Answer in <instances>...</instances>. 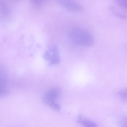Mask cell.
Instances as JSON below:
<instances>
[{
    "label": "cell",
    "mask_w": 127,
    "mask_h": 127,
    "mask_svg": "<svg viewBox=\"0 0 127 127\" xmlns=\"http://www.w3.org/2000/svg\"><path fill=\"white\" fill-rule=\"evenodd\" d=\"M68 37L70 41L81 46H90L94 44V37L92 34L84 28L74 27L69 31Z\"/></svg>",
    "instance_id": "1"
},
{
    "label": "cell",
    "mask_w": 127,
    "mask_h": 127,
    "mask_svg": "<svg viewBox=\"0 0 127 127\" xmlns=\"http://www.w3.org/2000/svg\"><path fill=\"white\" fill-rule=\"evenodd\" d=\"M43 57L50 65L59 63L60 62V57L57 46L55 45L51 46L44 53Z\"/></svg>",
    "instance_id": "2"
},
{
    "label": "cell",
    "mask_w": 127,
    "mask_h": 127,
    "mask_svg": "<svg viewBox=\"0 0 127 127\" xmlns=\"http://www.w3.org/2000/svg\"><path fill=\"white\" fill-rule=\"evenodd\" d=\"M62 92L61 88L59 87H54L46 92L43 97L44 103L50 106L51 104L55 103L60 97Z\"/></svg>",
    "instance_id": "3"
},
{
    "label": "cell",
    "mask_w": 127,
    "mask_h": 127,
    "mask_svg": "<svg viewBox=\"0 0 127 127\" xmlns=\"http://www.w3.org/2000/svg\"><path fill=\"white\" fill-rule=\"evenodd\" d=\"M58 4L64 8L74 12H79L83 10V7L77 2L70 0H58Z\"/></svg>",
    "instance_id": "4"
},
{
    "label": "cell",
    "mask_w": 127,
    "mask_h": 127,
    "mask_svg": "<svg viewBox=\"0 0 127 127\" xmlns=\"http://www.w3.org/2000/svg\"><path fill=\"white\" fill-rule=\"evenodd\" d=\"M77 121L84 127H97L95 122L89 119L84 118L82 116L78 117Z\"/></svg>",
    "instance_id": "5"
},
{
    "label": "cell",
    "mask_w": 127,
    "mask_h": 127,
    "mask_svg": "<svg viewBox=\"0 0 127 127\" xmlns=\"http://www.w3.org/2000/svg\"><path fill=\"white\" fill-rule=\"evenodd\" d=\"M110 9L112 12L113 13V14L118 18L122 19H125L127 18V16L126 14L119 11L118 10L116 9V8H115L114 7H111Z\"/></svg>",
    "instance_id": "6"
},
{
    "label": "cell",
    "mask_w": 127,
    "mask_h": 127,
    "mask_svg": "<svg viewBox=\"0 0 127 127\" xmlns=\"http://www.w3.org/2000/svg\"><path fill=\"white\" fill-rule=\"evenodd\" d=\"M118 95L121 100L125 102H127V88L124 89L119 91Z\"/></svg>",
    "instance_id": "7"
},
{
    "label": "cell",
    "mask_w": 127,
    "mask_h": 127,
    "mask_svg": "<svg viewBox=\"0 0 127 127\" xmlns=\"http://www.w3.org/2000/svg\"><path fill=\"white\" fill-rule=\"evenodd\" d=\"M115 2L120 7L127 9V0H117Z\"/></svg>",
    "instance_id": "8"
},
{
    "label": "cell",
    "mask_w": 127,
    "mask_h": 127,
    "mask_svg": "<svg viewBox=\"0 0 127 127\" xmlns=\"http://www.w3.org/2000/svg\"><path fill=\"white\" fill-rule=\"evenodd\" d=\"M6 93V90L4 85V81L1 76H0V97L3 96Z\"/></svg>",
    "instance_id": "9"
},
{
    "label": "cell",
    "mask_w": 127,
    "mask_h": 127,
    "mask_svg": "<svg viewBox=\"0 0 127 127\" xmlns=\"http://www.w3.org/2000/svg\"><path fill=\"white\" fill-rule=\"evenodd\" d=\"M45 1L44 0H33L31 1V3L36 7H39L44 4Z\"/></svg>",
    "instance_id": "10"
},
{
    "label": "cell",
    "mask_w": 127,
    "mask_h": 127,
    "mask_svg": "<svg viewBox=\"0 0 127 127\" xmlns=\"http://www.w3.org/2000/svg\"><path fill=\"white\" fill-rule=\"evenodd\" d=\"M50 107H51L53 109L56 111H60L61 110V107L58 103L55 102L53 103L49 106Z\"/></svg>",
    "instance_id": "11"
},
{
    "label": "cell",
    "mask_w": 127,
    "mask_h": 127,
    "mask_svg": "<svg viewBox=\"0 0 127 127\" xmlns=\"http://www.w3.org/2000/svg\"><path fill=\"white\" fill-rule=\"evenodd\" d=\"M122 125L123 127H127V119L123 121Z\"/></svg>",
    "instance_id": "12"
}]
</instances>
